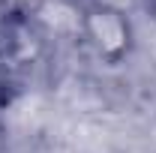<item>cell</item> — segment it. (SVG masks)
Returning a JSON list of instances; mask_svg holds the SVG:
<instances>
[{
	"instance_id": "obj_1",
	"label": "cell",
	"mask_w": 156,
	"mask_h": 153,
	"mask_svg": "<svg viewBox=\"0 0 156 153\" xmlns=\"http://www.w3.org/2000/svg\"><path fill=\"white\" fill-rule=\"evenodd\" d=\"M42 57V36L24 15H0V72L27 75Z\"/></svg>"
}]
</instances>
